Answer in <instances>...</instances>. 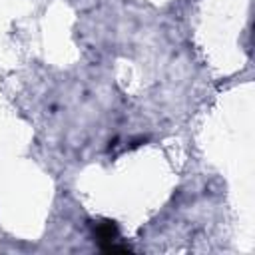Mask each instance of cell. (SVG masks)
<instances>
[{
  "mask_svg": "<svg viewBox=\"0 0 255 255\" xmlns=\"http://www.w3.org/2000/svg\"><path fill=\"white\" fill-rule=\"evenodd\" d=\"M94 235H96L100 247L114 243V241L118 239V225H116V221H112V219H102V221H98V223L94 225Z\"/></svg>",
  "mask_w": 255,
  "mask_h": 255,
  "instance_id": "obj_1",
  "label": "cell"
}]
</instances>
